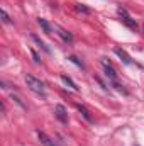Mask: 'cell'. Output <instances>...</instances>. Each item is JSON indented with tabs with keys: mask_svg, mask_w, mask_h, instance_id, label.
Segmentation results:
<instances>
[{
	"mask_svg": "<svg viewBox=\"0 0 144 146\" xmlns=\"http://www.w3.org/2000/svg\"><path fill=\"white\" fill-rule=\"evenodd\" d=\"M26 83H27L29 90H32L34 94L41 95V97H46V85L34 75H26Z\"/></svg>",
	"mask_w": 144,
	"mask_h": 146,
	"instance_id": "cell-1",
	"label": "cell"
},
{
	"mask_svg": "<svg viewBox=\"0 0 144 146\" xmlns=\"http://www.w3.org/2000/svg\"><path fill=\"white\" fill-rule=\"evenodd\" d=\"M117 14H119V17L122 19V22H124L131 31H137V21H136L124 7H119V9H117Z\"/></svg>",
	"mask_w": 144,
	"mask_h": 146,
	"instance_id": "cell-2",
	"label": "cell"
},
{
	"mask_svg": "<svg viewBox=\"0 0 144 146\" xmlns=\"http://www.w3.org/2000/svg\"><path fill=\"white\" fill-rule=\"evenodd\" d=\"M102 66H104V70H105V75H107V78L110 82H117V72H115V68L110 65V61H107L105 58L102 60Z\"/></svg>",
	"mask_w": 144,
	"mask_h": 146,
	"instance_id": "cell-3",
	"label": "cell"
},
{
	"mask_svg": "<svg viewBox=\"0 0 144 146\" xmlns=\"http://www.w3.org/2000/svg\"><path fill=\"white\" fill-rule=\"evenodd\" d=\"M54 115L58 117V121H59V122L68 124V112H66V109H65L61 104H58V106L54 107Z\"/></svg>",
	"mask_w": 144,
	"mask_h": 146,
	"instance_id": "cell-4",
	"label": "cell"
},
{
	"mask_svg": "<svg viewBox=\"0 0 144 146\" xmlns=\"http://www.w3.org/2000/svg\"><path fill=\"white\" fill-rule=\"evenodd\" d=\"M37 138H39V141H41L44 146H59L53 138H49L44 131H37Z\"/></svg>",
	"mask_w": 144,
	"mask_h": 146,
	"instance_id": "cell-5",
	"label": "cell"
},
{
	"mask_svg": "<svg viewBox=\"0 0 144 146\" xmlns=\"http://www.w3.org/2000/svg\"><path fill=\"white\" fill-rule=\"evenodd\" d=\"M54 31H56V34L61 37L65 42H73V34L68 33L66 29H63V27H59V26H54Z\"/></svg>",
	"mask_w": 144,
	"mask_h": 146,
	"instance_id": "cell-6",
	"label": "cell"
},
{
	"mask_svg": "<svg viewBox=\"0 0 144 146\" xmlns=\"http://www.w3.org/2000/svg\"><path fill=\"white\" fill-rule=\"evenodd\" d=\"M114 53L120 58V61L124 63V65H132V60H131V56L124 51V49H120V48H114Z\"/></svg>",
	"mask_w": 144,
	"mask_h": 146,
	"instance_id": "cell-7",
	"label": "cell"
},
{
	"mask_svg": "<svg viewBox=\"0 0 144 146\" xmlns=\"http://www.w3.org/2000/svg\"><path fill=\"white\" fill-rule=\"evenodd\" d=\"M37 22H39V26H41V29L46 33V34H53V31H54V26H51L46 19H37Z\"/></svg>",
	"mask_w": 144,
	"mask_h": 146,
	"instance_id": "cell-8",
	"label": "cell"
},
{
	"mask_svg": "<svg viewBox=\"0 0 144 146\" xmlns=\"http://www.w3.org/2000/svg\"><path fill=\"white\" fill-rule=\"evenodd\" d=\"M61 82H63L65 85H68V87H70L71 90H75V92H78V90H80V87H78V85L73 82V80L70 78V76H68V75H61Z\"/></svg>",
	"mask_w": 144,
	"mask_h": 146,
	"instance_id": "cell-9",
	"label": "cell"
},
{
	"mask_svg": "<svg viewBox=\"0 0 144 146\" xmlns=\"http://www.w3.org/2000/svg\"><path fill=\"white\" fill-rule=\"evenodd\" d=\"M31 39H32V41L36 42V44L39 46V48H41V49H42V51H44V53H48V54L51 53V49H49V48L46 46V42H44V41H41V39H39V37L36 36V34H31Z\"/></svg>",
	"mask_w": 144,
	"mask_h": 146,
	"instance_id": "cell-10",
	"label": "cell"
},
{
	"mask_svg": "<svg viewBox=\"0 0 144 146\" xmlns=\"http://www.w3.org/2000/svg\"><path fill=\"white\" fill-rule=\"evenodd\" d=\"M76 109L80 110L81 114H83V117L88 121V122H93V117H92V114H90V110L87 109L85 106H80V104H76Z\"/></svg>",
	"mask_w": 144,
	"mask_h": 146,
	"instance_id": "cell-11",
	"label": "cell"
},
{
	"mask_svg": "<svg viewBox=\"0 0 144 146\" xmlns=\"http://www.w3.org/2000/svg\"><path fill=\"white\" fill-rule=\"evenodd\" d=\"M0 15H2V21H3L5 24H10V22H12V21H10V15L7 14V10H5V9H2V10H0Z\"/></svg>",
	"mask_w": 144,
	"mask_h": 146,
	"instance_id": "cell-12",
	"label": "cell"
},
{
	"mask_svg": "<svg viewBox=\"0 0 144 146\" xmlns=\"http://www.w3.org/2000/svg\"><path fill=\"white\" fill-rule=\"evenodd\" d=\"M70 61H71V63H75L76 66H80V68H85V65H83V63H81L76 56H70Z\"/></svg>",
	"mask_w": 144,
	"mask_h": 146,
	"instance_id": "cell-13",
	"label": "cell"
},
{
	"mask_svg": "<svg viewBox=\"0 0 144 146\" xmlns=\"http://www.w3.org/2000/svg\"><path fill=\"white\" fill-rule=\"evenodd\" d=\"M31 54H32V60H34V63H36V65H39V63H41V58H39V54H37L34 49H31Z\"/></svg>",
	"mask_w": 144,
	"mask_h": 146,
	"instance_id": "cell-14",
	"label": "cell"
},
{
	"mask_svg": "<svg viewBox=\"0 0 144 146\" xmlns=\"http://www.w3.org/2000/svg\"><path fill=\"white\" fill-rule=\"evenodd\" d=\"M76 10H78V12H85V14H90V9H87V7H83V5H80V3H76Z\"/></svg>",
	"mask_w": 144,
	"mask_h": 146,
	"instance_id": "cell-15",
	"label": "cell"
},
{
	"mask_svg": "<svg viewBox=\"0 0 144 146\" xmlns=\"http://www.w3.org/2000/svg\"><path fill=\"white\" fill-rule=\"evenodd\" d=\"M143 29H144V26H143Z\"/></svg>",
	"mask_w": 144,
	"mask_h": 146,
	"instance_id": "cell-16",
	"label": "cell"
}]
</instances>
